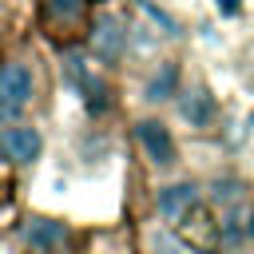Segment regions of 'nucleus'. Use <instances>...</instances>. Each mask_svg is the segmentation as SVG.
I'll return each instance as SVG.
<instances>
[{
    "label": "nucleus",
    "mask_w": 254,
    "mask_h": 254,
    "mask_svg": "<svg viewBox=\"0 0 254 254\" xmlns=\"http://www.w3.org/2000/svg\"><path fill=\"white\" fill-rule=\"evenodd\" d=\"M218 12H226V16H234V12H238V0H218Z\"/></svg>",
    "instance_id": "nucleus-11"
},
{
    "label": "nucleus",
    "mask_w": 254,
    "mask_h": 254,
    "mask_svg": "<svg viewBox=\"0 0 254 254\" xmlns=\"http://www.w3.org/2000/svg\"><path fill=\"white\" fill-rule=\"evenodd\" d=\"M83 12H87V0H44V20L52 28H64V32L79 28Z\"/></svg>",
    "instance_id": "nucleus-7"
},
{
    "label": "nucleus",
    "mask_w": 254,
    "mask_h": 254,
    "mask_svg": "<svg viewBox=\"0 0 254 254\" xmlns=\"http://www.w3.org/2000/svg\"><path fill=\"white\" fill-rule=\"evenodd\" d=\"M24 238H28L36 250H56V246H64L67 230H64V222H52V218H32V222L24 226Z\"/></svg>",
    "instance_id": "nucleus-8"
},
{
    "label": "nucleus",
    "mask_w": 254,
    "mask_h": 254,
    "mask_svg": "<svg viewBox=\"0 0 254 254\" xmlns=\"http://www.w3.org/2000/svg\"><path fill=\"white\" fill-rule=\"evenodd\" d=\"M194 198H198V190L190 187V183H179V187H163L159 190V214L167 218V222H179L190 206H194Z\"/></svg>",
    "instance_id": "nucleus-6"
},
{
    "label": "nucleus",
    "mask_w": 254,
    "mask_h": 254,
    "mask_svg": "<svg viewBox=\"0 0 254 254\" xmlns=\"http://www.w3.org/2000/svg\"><path fill=\"white\" fill-rule=\"evenodd\" d=\"M183 119H187L190 127H210V119H214V99H210L202 87H194V91L183 99Z\"/></svg>",
    "instance_id": "nucleus-9"
},
{
    "label": "nucleus",
    "mask_w": 254,
    "mask_h": 254,
    "mask_svg": "<svg viewBox=\"0 0 254 254\" xmlns=\"http://www.w3.org/2000/svg\"><path fill=\"white\" fill-rule=\"evenodd\" d=\"M175 87H179V67H175V64H163V67L151 75V83H147V99H171Z\"/></svg>",
    "instance_id": "nucleus-10"
},
{
    "label": "nucleus",
    "mask_w": 254,
    "mask_h": 254,
    "mask_svg": "<svg viewBox=\"0 0 254 254\" xmlns=\"http://www.w3.org/2000/svg\"><path fill=\"white\" fill-rule=\"evenodd\" d=\"M40 147H44V139H40L36 127L16 123V127H4V131H0V151H4V159H12V163H32V159L40 155Z\"/></svg>",
    "instance_id": "nucleus-3"
},
{
    "label": "nucleus",
    "mask_w": 254,
    "mask_h": 254,
    "mask_svg": "<svg viewBox=\"0 0 254 254\" xmlns=\"http://www.w3.org/2000/svg\"><path fill=\"white\" fill-rule=\"evenodd\" d=\"M135 135H139V143H143V151L151 155L155 167H171L175 163V139H171V131L159 119H139Z\"/></svg>",
    "instance_id": "nucleus-2"
},
{
    "label": "nucleus",
    "mask_w": 254,
    "mask_h": 254,
    "mask_svg": "<svg viewBox=\"0 0 254 254\" xmlns=\"http://www.w3.org/2000/svg\"><path fill=\"white\" fill-rule=\"evenodd\" d=\"M123 40H127V32L119 28V20H115L111 12H99L95 24H91V48H95L103 60H115V56L123 52Z\"/></svg>",
    "instance_id": "nucleus-5"
},
{
    "label": "nucleus",
    "mask_w": 254,
    "mask_h": 254,
    "mask_svg": "<svg viewBox=\"0 0 254 254\" xmlns=\"http://www.w3.org/2000/svg\"><path fill=\"white\" fill-rule=\"evenodd\" d=\"M32 103V71L16 60L0 64V123H12Z\"/></svg>",
    "instance_id": "nucleus-1"
},
{
    "label": "nucleus",
    "mask_w": 254,
    "mask_h": 254,
    "mask_svg": "<svg viewBox=\"0 0 254 254\" xmlns=\"http://www.w3.org/2000/svg\"><path fill=\"white\" fill-rule=\"evenodd\" d=\"M67 75H71V83L83 91L87 107H103V103H107V99H103V95H107V87L99 83V75H95V64H87L79 52H71V56H67Z\"/></svg>",
    "instance_id": "nucleus-4"
}]
</instances>
